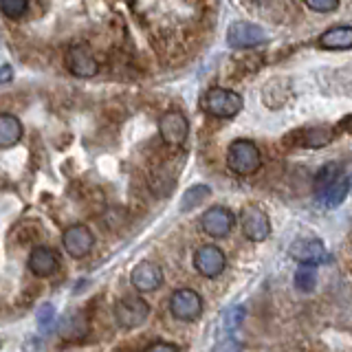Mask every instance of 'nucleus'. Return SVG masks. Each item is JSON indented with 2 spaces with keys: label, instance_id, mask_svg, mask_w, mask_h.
I'll return each mask as SVG.
<instances>
[{
  "label": "nucleus",
  "instance_id": "cd10ccee",
  "mask_svg": "<svg viewBox=\"0 0 352 352\" xmlns=\"http://www.w3.org/2000/svg\"><path fill=\"white\" fill-rule=\"evenodd\" d=\"M212 352H242V346L236 339H220L218 344L212 348Z\"/></svg>",
  "mask_w": 352,
  "mask_h": 352
},
{
  "label": "nucleus",
  "instance_id": "f257e3e1",
  "mask_svg": "<svg viewBox=\"0 0 352 352\" xmlns=\"http://www.w3.org/2000/svg\"><path fill=\"white\" fill-rule=\"evenodd\" d=\"M227 165L238 176H251L260 170L262 154L251 139H236L227 148Z\"/></svg>",
  "mask_w": 352,
  "mask_h": 352
},
{
  "label": "nucleus",
  "instance_id": "412c9836",
  "mask_svg": "<svg viewBox=\"0 0 352 352\" xmlns=\"http://www.w3.org/2000/svg\"><path fill=\"white\" fill-rule=\"evenodd\" d=\"M350 194V179L348 176H341V179L330 187V190L319 198L328 209H335V207H339L341 203L346 201V196Z\"/></svg>",
  "mask_w": 352,
  "mask_h": 352
},
{
  "label": "nucleus",
  "instance_id": "6e6552de",
  "mask_svg": "<svg viewBox=\"0 0 352 352\" xmlns=\"http://www.w3.org/2000/svg\"><path fill=\"white\" fill-rule=\"evenodd\" d=\"M159 132L168 146H183L190 137V121L181 110H168L159 119Z\"/></svg>",
  "mask_w": 352,
  "mask_h": 352
},
{
  "label": "nucleus",
  "instance_id": "f03ea898",
  "mask_svg": "<svg viewBox=\"0 0 352 352\" xmlns=\"http://www.w3.org/2000/svg\"><path fill=\"white\" fill-rule=\"evenodd\" d=\"M242 106H245V102H242V97L236 91H229V88H220V86L209 88L201 99V108L205 113L218 119L236 117L242 110Z\"/></svg>",
  "mask_w": 352,
  "mask_h": 352
},
{
  "label": "nucleus",
  "instance_id": "ddd939ff",
  "mask_svg": "<svg viewBox=\"0 0 352 352\" xmlns=\"http://www.w3.org/2000/svg\"><path fill=\"white\" fill-rule=\"evenodd\" d=\"M289 256L300 264H313V267H317L326 258V247L319 238H300L289 247Z\"/></svg>",
  "mask_w": 352,
  "mask_h": 352
},
{
  "label": "nucleus",
  "instance_id": "bb28decb",
  "mask_svg": "<svg viewBox=\"0 0 352 352\" xmlns=\"http://www.w3.org/2000/svg\"><path fill=\"white\" fill-rule=\"evenodd\" d=\"M143 352H181V348L172 341H152Z\"/></svg>",
  "mask_w": 352,
  "mask_h": 352
},
{
  "label": "nucleus",
  "instance_id": "9d476101",
  "mask_svg": "<svg viewBox=\"0 0 352 352\" xmlns=\"http://www.w3.org/2000/svg\"><path fill=\"white\" fill-rule=\"evenodd\" d=\"M227 42L234 49H253L267 42V31L253 22H234L227 31Z\"/></svg>",
  "mask_w": 352,
  "mask_h": 352
},
{
  "label": "nucleus",
  "instance_id": "4468645a",
  "mask_svg": "<svg viewBox=\"0 0 352 352\" xmlns=\"http://www.w3.org/2000/svg\"><path fill=\"white\" fill-rule=\"evenodd\" d=\"M335 139V130L330 126H317L306 130H295L289 141L297 148H324Z\"/></svg>",
  "mask_w": 352,
  "mask_h": 352
},
{
  "label": "nucleus",
  "instance_id": "393cba45",
  "mask_svg": "<svg viewBox=\"0 0 352 352\" xmlns=\"http://www.w3.org/2000/svg\"><path fill=\"white\" fill-rule=\"evenodd\" d=\"M53 322H55V311L51 304H44L38 308V326L42 333H49V330L53 328Z\"/></svg>",
  "mask_w": 352,
  "mask_h": 352
},
{
  "label": "nucleus",
  "instance_id": "7ed1b4c3",
  "mask_svg": "<svg viewBox=\"0 0 352 352\" xmlns=\"http://www.w3.org/2000/svg\"><path fill=\"white\" fill-rule=\"evenodd\" d=\"M150 317V304L139 295H126L115 304V319L121 328H139Z\"/></svg>",
  "mask_w": 352,
  "mask_h": 352
},
{
  "label": "nucleus",
  "instance_id": "aec40b11",
  "mask_svg": "<svg viewBox=\"0 0 352 352\" xmlns=\"http://www.w3.org/2000/svg\"><path fill=\"white\" fill-rule=\"evenodd\" d=\"M209 196H212V190H209V185H205V183H198V185L187 187L185 194H183V198H181L179 209H181L183 214L192 212V209H196V207L201 205V203L205 201V198H209Z\"/></svg>",
  "mask_w": 352,
  "mask_h": 352
},
{
  "label": "nucleus",
  "instance_id": "39448f33",
  "mask_svg": "<svg viewBox=\"0 0 352 352\" xmlns=\"http://www.w3.org/2000/svg\"><path fill=\"white\" fill-rule=\"evenodd\" d=\"M240 227L242 234L251 242H264L271 236V220L262 207L258 205H247L240 212Z\"/></svg>",
  "mask_w": 352,
  "mask_h": 352
},
{
  "label": "nucleus",
  "instance_id": "2eb2a0df",
  "mask_svg": "<svg viewBox=\"0 0 352 352\" xmlns=\"http://www.w3.org/2000/svg\"><path fill=\"white\" fill-rule=\"evenodd\" d=\"M29 271L36 278H49V275L60 271V258L58 253L49 247H36L29 256Z\"/></svg>",
  "mask_w": 352,
  "mask_h": 352
},
{
  "label": "nucleus",
  "instance_id": "423d86ee",
  "mask_svg": "<svg viewBox=\"0 0 352 352\" xmlns=\"http://www.w3.org/2000/svg\"><path fill=\"white\" fill-rule=\"evenodd\" d=\"M234 225H236L234 212L223 205L209 207L201 216V229L209 238H227L231 234V229H234Z\"/></svg>",
  "mask_w": 352,
  "mask_h": 352
},
{
  "label": "nucleus",
  "instance_id": "4be33fe9",
  "mask_svg": "<svg viewBox=\"0 0 352 352\" xmlns=\"http://www.w3.org/2000/svg\"><path fill=\"white\" fill-rule=\"evenodd\" d=\"M295 286L297 291L311 293L317 286V267H313V264H300V269L295 273Z\"/></svg>",
  "mask_w": 352,
  "mask_h": 352
},
{
  "label": "nucleus",
  "instance_id": "20e7f679",
  "mask_svg": "<svg viewBox=\"0 0 352 352\" xmlns=\"http://www.w3.org/2000/svg\"><path fill=\"white\" fill-rule=\"evenodd\" d=\"M170 313L179 322H196L203 315V297L194 289H176L170 295Z\"/></svg>",
  "mask_w": 352,
  "mask_h": 352
},
{
  "label": "nucleus",
  "instance_id": "9b49d317",
  "mask_svg": "<svg viewBox=\"0 0 352 352\" xmlns=\"http://www.w3.org/2000/svg\"><path fill=\"white\" fill-rule=\"evenodd\" d=\"M62 245L71 258H84L91 253V249L95 245V236L86 225H71L64 231Z\"/></svg>",
  "mask_w": 352,
  "mask_h": 352
},
{
  "label": "nucleus",
  "instance_id": "f8f14e48",
  "mask_svg": "<svg viewBox=\"0 0 352 352\" xmlns=\"http://www.w3.org/2000/svg\"><path fill=\"white\" fill-rule=\"evenodd\" d=\"M130 282L139 293H152L163 284V269L150 260L139 262L130 273Z\"/></svg>",
  "mask_w": 352,
  "mask_h": 352
},
{
  "label": "nucleus",
  "instance_id": "a878e982",
  "mask_svg": "<svg viewBox=\"0 0 352 352\" xmlns=\"http://www.w3.org/2000/svg\"><path fill=\"white\" fill-rule=\"evenodd\" d=\"M304 5L317 11V14H330L339 7V0H304Z\"/></svg>",
  "mask_w": 352,
  "mask_h": 352
},
{
  "label": "nucleus",
  "instance_id": "c756f323",
  "mask_svg": "<svg viewBox=\"0 0 352 352\" xmlns=\"http://www.w3.org/2000/svg\"><path fill=\"white\" fill-rule=\"evenodd\" d=\"M341 128H346L348 132H352V117H346L344 121H341Z\"/></svg>",
  "mask_w": 352,
  "mask_h": 352
},
{
  "label": "nucleus",
  "instance_id": "c85d7f7f",
  "mask_svg": "<svg viewBox=\"0 0 352 352\" xmlns=\"http://www.w3.org/2000/svg\"><path fill=\"white\" fill-rule=\"evenodd\" d=\"M11 77H14V69H11L9 64H5L3 69H0V84H7V82H11Z\"/></svg>",
  "mask_w": 352,
  "mask_h": 352
},
{
  "label": "nucleus",
  "instance_id": "f3484780",
  "mask_svg": "<svg viewBox=\"0 0 352 352\" xmlns=\"http://www.w3.org/2000/svg\"><path fill=\"white\" fill-rule=\"evenodd\" d=\"M319 47L328 51H348L352 49V27H333L319 38Z\"/></svg>",
  "mask_w": 352,
  "mask_h": 352
},
{
  "label": "nucleus",
  "instance_id": "a211bd4d",
  "mask_svg": "<svg viewBox=\"0 0 352 352\" xmlns=\"http://www.w3.org/2000/svg\"><path fill=\"white\" fill-rule=\"evenodd\" d=\"M22 139V124L16 115L0 113V148H14Z\"/></svg>",
  "mask_w": 352,
  "mask_h": 352
},
{
  "label": "nucleus",
  "instance_id": "5701e85b",
  "mask_svg": "<svg viewBox=\"0 0 352 352\" xmlns=\"http://www.w3.org/2000/svg\"><path fill=\"white\" fill-rule=\"evenodd\" d=\"M245 306H229L227 311L223 313V317H220V328L225 330V333H234V330H238L242 326V322H245Z\"/></svg>",
  "mask_w": 352,
  "mask_h": 352
},
{
  "label": "nucleus",
  "instance_id": "1a4fd4ad",
  "mask_svg": "<svg viewBox=\"0 0 352 352\" xmlns=\"http://www.w3.org/2000/svg\"><path fill=\"white\" fill-rule=\"evenodd\" d=\"M194 267L198 273L203 275V278L214 280L225 271L227 256H225V251L216 245H203V247H198V251L194 253Z\"/></svg>",
  "mask_w": 352,
  "mask_h": 352
},
{
  "label": "nucleus",
  "instance_id": "dca6fc26",
  "mask_svg": "<svg viewBox=\"0 0 352 352\" xmlns=\"http://www.w3.org/2000/svg\"><path fill=\"white\" fill-rule=\"evenodd\" d=\"M58 333L64 339H82L88 335V322L82 311H69L58 324Z\"/></svg>",
  "mask_w": 352,
  "mask_h": 352
},
{
  "label": "nucleus",
  "instance_id": "b1692460",
  "mask_svg": "<svg viewBox=\"0 0 352 352\" xmlns=\"http://www.w3.org/2000/svg\"><path fill=\"white\" fill-rule=\"evenodd\" d=\"M29 11V0H0V14L7 20H20Z\"/></svg>",
  "mask_w": 352,
  "mask_h": 352
},
{
  "label": "nucleus",
  "instance_id": "7c9ffc66",
  "mask_svg": "<svg viewBox=\"0 0 352 352\" xmlns=\"http://www.w3.org/2000/svg\"><path fill=\"white\" fill-rule=\"evenodd\" d=\"M350 192H352V176H350Z\"/></svg>",
  "mask_w": 352,
  "mask_h": 352
},
{
  "label": "nucleus",
  "instance_id": "0eeeda50",
  "mask_svg": "<svg viewBox=\"0 0 352 352\" xmlns=\"http://www.w3.org/2000/svg\"><path fill=\"white\" fill-rule=\"evenodd\" d=\"M64 64L71 75L82 77V80H88V77H95L99 73V62L86 44H73V47L66 51Z\"/></svg>",
  "mask_w": 352,
  "mask_h": 352
},
{
  "label": "nucleus",
  "instance_id": "6ab92c4d",
  "mask_svg": "<svg viewBox=\"0 0 352 352\" xmlns=\"http://www.w3.org/2000/svg\"><path fill=\"white\" fill-rule=\"evenodd\" d=\"M341 176H344V168H341L339 163H326L322 170L317 172L315 176V196L317 198H322L330 187H333Z\"/></svg>",
  "mask_w": 352,
  "mask_h": 352
}]
</instances>
